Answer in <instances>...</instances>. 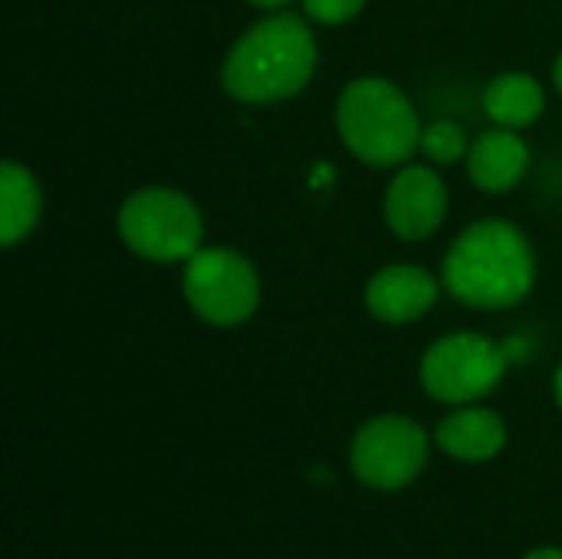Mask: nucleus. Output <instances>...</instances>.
Instances as JSON below:
<instances>
[{"mask_svg":"<svg viewBox=\"0 0 562 559\" xmlns=\"http://www.w3.org/2000/svg\"><path fill=\"white\" fill-rule=\"evenodd\" d=\"M316 36L296 13L277 10L254 23L224 56L221 86L247 105L283 102L306 89L316 72Z\"/></svg>","mask_w":562,"mask_h":559,"instance_id":"f257e3e1","label":"nucleus"},{"mask_svg":"<svg viewBox=\"0 0 562 559\" xmlns=\"http://www.w3.org/2000/svg\"><path fill=\"white\" fill-rule=\"evenodd\" d=\"M441 280L448 293L477 310H507L530 297L537 260L527 234L510 221H477L454 237Z\"/></svg>","mask_w":562,"mask_h":559,"instance_id":"f03ea898","label":"nucleus"},{"mask_svg":"<svg viewBox=\"0 0 562 559\" xmlns=\"http://www.w3.org/2000/svg\"><path fill=\"white\" fill-rule=\"evenodd\" d=\"M342 145L372 168H395L422 145V122L408 96L385 76L352 79L336 102Z\"/></svg>","mask_w":562,"mask_h":559,"instance_id":"7ed1b4c3","label":"nucleus"},{"mask_svg":"<svg viewBox=\"0 0 562 559\" xmlns=\"http://www.w3.org/2000/svg\"><path fill=\"white\" fill-rule=\"evenodd\" d=\"M122 244L155 264H178L201 250L204 221L198 204L175 188H138L119 208Z\"/></svg>","mask_w":562,"mask_h":559,"instance_id":"20e7f679","label":"nucleus"},{"mask_svg":"<svg viewBox=\"0 0 562 559\" xmlns=\"http://www.w3.org/2000/svg\"><path fill=\"white\" fill-rule=\"evenodd\" d=\"M507 372V346L484 333H451L422 356V389L441 405H471L491 395Z\"/></svg>","mask_w":562,"mask_h":559,"instance_id":"39448f33","label":"nucleus"},{"mask_svg":"<svg viewBox=\"0 0 562 559\" xmlns=\"http://www.w3.org/2000/svg\"><path fill=\"white\" fill-rule=\"evenodd\" d=\"M181 290L198 320L211 326H240L260 306V277L254 264L231 247H201L184 260Z\"/></svg>","mask_w":562,"mask_h":559,"instance_id":"423d86ee","label":"nucleus"},{"mask_svg":"<svg viewBox=\"0 0 562 559\" xmlns=\"http://www.w3.org/2000/svg\"><path fill=\"white\" fill-rule=\"evenodd\" d=\"M431 438L428 432L408 415H379L369 418L352 445H349V468L359 484L369 491H402L408 488L428 465Z\"/></svg>","mask_w":562,"mask_h":559,"instance_id":"0eeeda50","label":"nucleus"},{"mask_svg":"<svg viewBox=\"0 0 562 559\" xmlns=\"http://www.w3.org/2000/svg\"><path fill=\"white\" fill-rule=\"evenodd\" d=\"M385 224L402 241L431 237L448 214V188L428 165H405L385 191Z\"/></svg>","mask_w":562,"mask_h":559,"instance_id":"6e6552de","label":"nucleus"},{"mask_svg":"<svg viewBox=\"0 0 562 559\" xmlns=\"http://www.w3.org/2000/svg\"><path fill=\"white\" fill-rule=\"evenodd\" d=\"M438 300V280L418 264H389L366 283V306L379 323L405 326Z\"/></svg>","mask_w":562,"mask_h":559,"instance_id":"1a4fd4ad","label":"nucleus"},{"mask_svg":"<svg viewBox=\"0 0 562 559\" xmlns=\"http://www.w3.org/2000/svg\"><path fill=\"white\" fill-rule=\"evenodd\" d=\"M435 445L464 465H484L494 461L507 445V425L494 409L484 405H454L451 415H445L435 428Z\"/></svg>","mask_w":562,"mask_h":559,"instance_id":"9d476101","label":"nucleus"},{"mask_svg":"<svg viewBox=\"0 0 562 559\" xmlns=\"http://www.w3.org/2000/svg\"><path fill=\"white\" fill-rule=\"evenodd\" d=\"M468 175L474 181V188L487 191V194H507L520 185V178L527 175L530 165V148L527 142L517 135V128H487L481 132L471 148H468Z\"/></svg>","mask_w":562,"mask_h":559,"instance_id":"9b49d317","label":"nucleus"},{"mask_svg":"<svg viewBox=\"0 0 562 559\" xmlns=\"http://www.w3.org/2000/svg\"><path fill=\"white\" fill-rule=\"evenodd\" d=\"M43 214V191L36 175L20 165L16 158H7L0 165V244L16 247L33 234Z\"/></svg>","mask_w":562,"mask_h":559,"instance_id":"f8f14e48","label":"nucleus"},{"mask_svg":"<svg viewBox=\"0 0 562 559\" xmlns=\"http://www.w3.org/2000/svg\"><path fill=\"white\" fill-rule=\"evenodd\" d=\"M547 109V92L530 72H501L484 89V112L504 128L533 125Z\"/></svg>","mask_w":562,"mask_h":559,"instance_id":"ddd939ff","label":"nucleus"},{"mask_svg":"<svg viewBox=\"0 0 562 559\" xmlns=\"http://www.w3.org/2000/svg\"><path fill=\"white\" fill-rule=\"evenodd\" d=\"M418 148H422L425 158L435 161V165H454V161L468 158L471 142H468V132H464L458 122L438 119V122H431V125L422 128V145H418Z\"/></svg>","mask_w":562,"mask_h":559,"instance_id":"4468645a","label":"nucleus"},{"mask_svg":"<svg viewBox=\"0 0 562 559\" xmlns=\"http://www.w3.org/2000/svg\"><path fill=\"white\" fill-rule=\"evenodd\" d=\"M362 7H366V0H303L306 16L316 23H346Z\"/></svg>","mask_w":562,"mask_h":559,"instance_id":"2eb2a0df","label":"nucleus"},{"mask_svg":"<svg viewBox=\"0 0 562 559\" xmlns=\"http://www.w3.org/2000/svg\"><path fill=\"white\" fill-rule=\"evenodd\" d=\"M524 559H562V547H537Z\"/></svg>","mask_w":562,"mask_h":559,"instance_id":"dca6fc26","label":"nucleus"},{"mask_svg":"<svg viewBox=\"0 0 562 559\" xmlns=\"http://www.w3.org/2000/svg\"><path fill=\"white\" fill-rule=\"evenodd\" d=\"M250 7H260V10H283L286 3H293V0H247Z\"/></svg>","mask_w":562,"mask_h":559,"instance_id":"f3484780","label":"nucleus"},{"mask_svg":"<svg viewBox=\"0 0 562 559\" xmlns=\"http://www.w3.org/2000/svg\"><path fill=\"white\" fill-rule=\"evenodd\" d=\"M553 86H557V92L562 96V53L557 56V63H553Z\"/></svg>","mask_w":562,"mask_h":559,"instance_id":"a211bd4d","label":"nucleus"},{"mask_svg":"<svg viewBox=\"0 0 562 559\" xmlns=\"http://www.w3.org/2000/svg\"><path fill=\"white\" fill-rule=\"evenodd\" d=\"M553 395H557V405L562 409V366L557 369V376H553Z\"/></svg>","mask_w":562,"mask_h":559,"instance_id":"6ab92c4d","label":"nucleus"}]
</instances>
